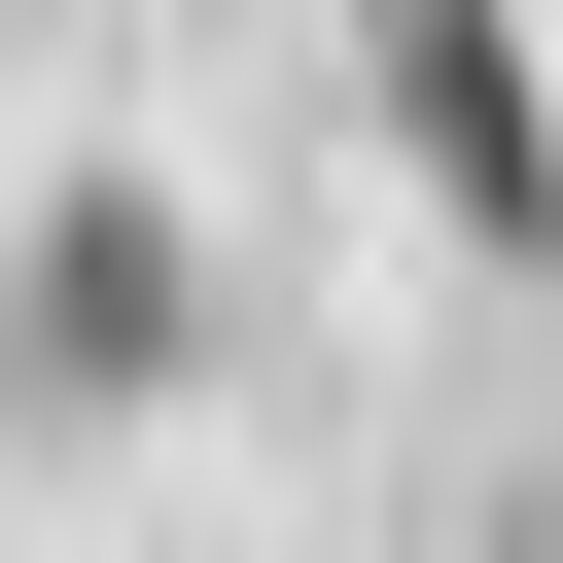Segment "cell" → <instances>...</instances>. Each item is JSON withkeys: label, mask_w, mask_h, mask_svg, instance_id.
Returning <instances> with one entry per match:
<instances>
[{"label": "cell", "mask_w": 563, "mask_h": 563, "mask_svg": "<svg viewBox=\"0 0 563 563\" xmlns=\"http://www.w3.org/2000/svg\"><path fill=\"white\" fill-rule=\"evenodd\" d=\"M387 141H422L457 211H563V106H528V35H387Z\"/></svg>", "instance_id": "2"}, {"label": "cell", "mask_w": 563, "mask_h": 563, "mask_svg": "<svg viewBox=\"0 0 563 563\" xmlns=\"http://www.w3.org/2000/svg\"><path fill=\"white\" fill-rule=\"evenodd\" d=\"M0 387H35V422L176 387V211H141V176H35V282H0Z\"/></svg>", "instance_id": "1"}]
</instances>
